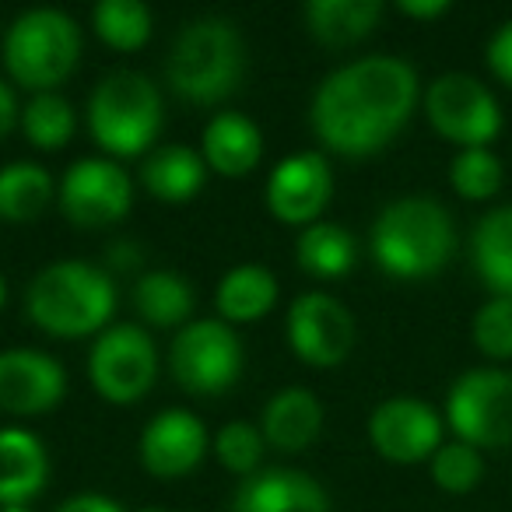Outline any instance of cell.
<instances>
[{
  "instance_id": "cell-34",
  "label": "cell",
  "mask_w": 512,
  "mask_h": 512,
  "mask_svg": "<svg viewBox=\"0 0 512 512\" xmlns=\"http://www.w3.org/2000/svg\"><path fill=\"white\" fill-rule=\"evenodd\" d=\"M474 344L484 358L509 362L512 358V299H488L474 316Z\"/></svg>"
},
{
  "instance_id": "cell-23",
  "label": "cell",
  "mask_w": 512,
  "mask_h": 512,
  "mask_svg": "<svg viewBox=\"0 0 512 512\" xmlns=\"http://www.w3.org/2000/svg\"><path fill=\"white\" fill-rule=\"evenodd\" d=\"M207 165L186 144H165L155 148L141 165V186L162 204H186L204 190Z\"/></svg>"
},
{
  "instance_id": "cell-41",
  "label": "cell",
  "mask_w": 512,
  "mask_h": 512,
  "mask_svg": "<svg viewBox=\"0 0 512 512\" xmlns=\"http://www.w3.org/2000/svg\"><path fill=\"white\" fill-rule=\"evenodd\" d=\"M0 512H29V505H15V509H0Z\"/></svg>"
},
{
  "instance_id": "cell-36",
  "label": "cell",
  "mask_w": 512,
  "mask_h": 512,
  "mask_svg": "<svg viewBox=\"0 0 512 512\" xmlns=\"http://www.w3.org/2000/svg\"><path fill=\"white\" fill-rule=\"evenodd\" d=\"M106 264L113 267V271L130 274V271H137V267L144 264V249L137 246V242H130V239H116L113 246L106 249Z\"/></svg>"
},
{
  "instance_id": "cell-7",
  "label": "cell",
  "mask_w": 512,
  "mask_h": 512,
  "mask_svg": "<svg viewBox=\"0 0 512 512\" xmlns=\"http://www.w3.org/2000/svg\"><path fill=\"white\" fill-rule=\"evenodd\" d=\"M446 421L474 449L512 446V372L470 369L446 397Z\"/></svg>"
},
{
  "instance_id": "cell-18",
  "label": "cell",
  "mask_w": 512,
  "mask_h": 512,
  "mask_svg": "<svg viewBox=\"0 0 512 512\" xmlns=\"http://www.w3.org/2000/svg\"><path fill=\"white\" fill-rule=\"evenodd\" d=\"M232 512H330V498L306 470L264 467L239 484Z\"/></svg>"
},
{
  "instance_id": "cell-17",
  "label": "cell",
  "mask_w": 512,
  "mask_h": 512,
  "mask_svg": "<svg viewBox=\"0 0 512 512\" xmlns=\"http://www.w3.org/2000/svg\"><path fill=\"white\" fill-rule=\"evenodd\" d=\"M67 372L53 355L36 348L0 351V411L29 418L46 414L64 400Z\"/></svg>"
},
{
  "instance_id": "cell-4",
  "label": "cell",
  "mask_w": 512,
  "mask_h": 512,
  "mask_svg": "<svg viewBox=\"0 0 512 512\" xmlns=\"http://www.w3.org/2000/svg\"><path fill=\"white\" fill-rule=\"evenodd\" d=\"M162 92L148 74L113 71L88 99L92 141L113 158L144 155L162 134Z\"/></svg>"
},
{
  "instance_id": "cell-9",
  "label": "cell",
  "mask_w": 512,
  "mask_h": 512,
  "mask_svg": "<svg viewBox=\"0 0 512 512\" xmlns=\"http://www.w3.org/2000/svg\"><path fill=\"white\" fill-rule=\"evenodd\" d=\"M425 116L432 130L460 151L488 148L502 130V113L488 88L470 74H442L425 92Z\"/></svg>"
},
{
  "instance_id": "cell-10",
  "label": "cell",
  "mask_w": 512,
  "mask_h": 512,
  "mask_svg": "<svg viewBox=\"0 0 512 512\" xmlns=\"http://www.w3.org/2000/svg\"><path fill=\"white\" fill-rule=\"evenodd\" d=\"M60 211L78 228H109L127 218L134 179L113 158H78L60 179Z\"/></svg>"
},
{
  "instance_id": "cell-40",
  "label": "cell",
  "mask_w": 512,
  "mask_h": 512,
  "mask_svg": "<svg viewBox=\"0 0 512 512\" xmlns=\"http://www.w3.org/2000/svg\"><path fill=\"white\" fill-rule=\"evenodd\" d=\"M4 299H8V288H4V278H0V309H4Z\"/></svg>"
},
{
  "instance_id": "cell-37",
  "label": "cell",
  "mask_w": 512,
  "mask_h": 512,
  "mask_svg": "<svg viewBox=\"0 0 512 512\" xmlns=\"http://www.w3.org/2000/svg\"><path fill=\"white\" fill-rule=\"evenodd\" d=\"M57 512H123V505L99 491H85V495H71L67 502H60Z\"/></svg>"
},
{
  "instance_id": "cell-8",
  "label": "cell",
  "mask_w": 512,
  "mask_h": 512,
  "mask_svg": "<svg viewBox=\"0 0 512 512\" xmlns=\"http://www.w3.org/2000/svg\"><path fill=\"white\" fill-rule=\"evenodd\" d=\"M88 379L109 404L127 407L148 397L158 379V348L148 330L134 323H116L102 330L88 355Z\"/></svg>"
},
{
  "instance_id": "cell-20",
  "label": "cell",
  "mask_w": 512,
  "mask_h": 512,
  "mask_svg": "<svg viewBox=\"0 0 512 512\" xmlns=\"http://www.w3.org/2000/svg\"><path fill=\"white\" fill-rule=\"evenodd\" d=\"M200 158L211 172L225 179H242L264 158V134L249 116L218 113L204 127L200 137Z\"/></svg>"
},
{
  "instance_id": "cell-6",
  "label": "cell",
  "mask_w": 512,
  "mask_h": 512,
  "mask_svg": "<svg viewBox=\"0 0 512 512\" xmlns=\"http://www.w3.org/2000/svg\"><path fill=\"white\" fill-rule=\"evenodd\" d=\"M169 369L186 393L218 397L242 376V341L225 320H193L172 337Z\"/></svg>"
},
{
  "instance_id": "cell-5",
  "label": "cell",
  "mask_w": 512,
  "mask_h": 512,
  "mask_svg": "<svg viewBox=\"0 0 512 512\" xmlns=\"http://www.w3.org/2000/svg\"><path fill=\"white\" fill-rule=\"evenodd\" d=\"M81 60V29L60 8H32L4 36V67L25 92H57Z\"/></svg>"
},
{
  "instance_id": "cell-25",
  "label": "cell",
  "mask_w": 512,
  "mask_h": 512,
  "mask_svg": "<svg viewBox=\"0 0 512 512\" xmlns=\"http://www.w3.org/2000/svg\"><path fill=\"white\" fill-rule=\"evenodd\" d=\"M474 271L502 299H512V207H495L474 228L470 239Z\"/></svg>"
},
{
  "instance_id": "cell-31",
  "label": "cell",
  "mask_w": 512,
  "mask_h": 512,
  "mask_svg": "<svg viewBox=\"0 0 512 512\" xmlns=\"http://www.w3.org/2000/svg\"><path fill=\"white\" fill-rule=\"evenodd\" d=\"M449 186L463 200H491L502 190V162L491 148H467L449 162Z\"/></svg>"
},
{
  "instance_id": "cell-26",
  "label": "cell",
  "mask_w": 512,
  "mask_h": 512,
  "mask_svg": "<svg viewBox=\"0 0 512 512\" xmlns=\"http://www.w3.org/2000/svg\"><path fill=\"white\" fill-rule=\"evenodd\" d=\"M130 299H134V309L144 323L162 327V330L165 327L183 330L193 313L197 295H193L190 281L179 271H144L141 278H137Z\"/></svg>"
},
{
  "instance_id": "cell-11",
  "label": "cell",
  "mask_w": 512,
  "mask_h": 512,
  "mask_svg": "<svg viewBox=\"0 0 512 512\" xmlns=\"http://www.w3.org/2000/svg\"><path fill=\"white\" fill-rule=\"evenodd\" d=\"M334 74L351 99L390 134H397L418 106V74L400 57H365L337 67Z\"/></svg>"
},
{
  "instance_id": "cell-39",
  "label": "cell",
  "mask_w": 512,
  "mask_h": 512,
  "mask_svg": "<svg viewBox=\"0 0 512 512\" xmlns=\"http://www.w3.org/2000/svg\"><path fill=\"white\" fill-rule=\"evenodd\" d=\"M397 11L407 18H418V22H432V18L446 15L449 0H400Z\"/></svg>"
},
{
  "instance_id": "cell-42",
  "label": "cell",
  "mask_w": 512,
  "mask_h": 512,
  "mask_svg": "<svg viewBox=\"0 0 512 512\" xmlns=\"http://www.w3.org/2000/svg\"><path fill=\"white\" fill-rule=\"evenodd\" d=\"M141 512H165V509H141Z\"/></svg>"
},
{
  "instance_id": "cell-13",
  "label": "cell",
  "mask_w": 512,
  "mask_h": 512,
  "mask_svg": "<svg viewBox=\"0 0 512 512\" xmlns=\"http://www.w3.org/2000/svg\"><path fill=\"white\" fill-rule=\"evenodd\" d=\"M309 120H313V134L323 141V148L344 158H369L397 137L351 99L337 74H327L323 85L316 88Z\"/></svg>"
},
{
  "instance_id": "cell-21",
  "label": "cell",
  "mask_w": 512,
  "mask_h": 512,
  "mask_svg": "<svg viewBox=\"0 0 512 512\" xmlns=\"http://www.w3.org/2000/svg\"><path fill=\"white\" fill-rule=\"evenodd\" d=\"M264 442L278 453H302L323 432V404L306 386H285L264 407L260 418Z\"/></svg>"
},
{
  "instance_id": "cell-3",
  "label": "cell",
  "mask_w": 512,
  "mask_h": 512,
  "mask_svg": "<svg viewBox=\"0 0 512 512\" xmlns=\"http://www.w3.org/2000/svg\"><path fill=\"white\" fill-rule=\"evenodd\" d=\"M246 74V46L235 22L221 15L193 18L172 39L165 81L186 102L211 106L232 95Z\"/></svg>"
},
{
  "instance_id": "cell-27",
  "label": "cell",
  "mask_w": 512,
  "mask_h": 512,
  "mask_svg": "<svg viewBox=\"0 0 512 512\" xmlns=\"http://www.w3.org/2000/svg\"><path fill=\"white\" fill-rule=\"evenodd\" d=\"M53 204V176L39 162H8L0 169V218L11 225L39 221Z\"/></svg>"
},
{
  "instance_id": "cell-32",
  "label": "cell",
  "mask_w": 512,
  "mask_h": 512,
  "mask_svg": "<svg viewBox=\"0 0 512 512\" xmlns=\"http://www.w3.org/2000/svg\"><path fill=\"white\" fill-rule=\"evenodd\" d=\"M211 449L225 470H232V474H239V477H253L256 470H260L267 442H264V432L256 425H249V421H228V425H221V432L214 435Z\"/></svg>"
},
{
  "instance_id": "cell-1",
  "label": "cell",
  "mask_w": 512,
  "mask_h": 512,
  "mask_svg": "<svg viewBox=\"0 0 512 512\" xmlns=\"http://www.w3.org/2000/svg\"><path fill=\"white\" fill-rule=\"evenodd\" d=\"M372 260L397 281H421L439 274L456 249L449 211L432 197H400L372 221Z\"/></svg>"
},
{
  "instance_id": "cell-14",
  "label": "cell",
  "mask_w": 512,
  "mask_h": 512,
  "mask_svg": "<svg viewBox=\"0 0 512 512\" xmlns=\"http://www.w3.org/2000/svg\"><path fill=\"white\" fill-rule=\"evenodd\" d=\"M267 211L285 225L309 228L320 221L334 197V172L320 151H299L281 158L267 176Z\"/></svg>"
},
{
  "instance_id": "cell-35",
  "label": "cell",
  "mask_w": 512,
  "mask_h": 512,
  "mask_svg": "<svg viewBox=\"0 0 512 512\" xmlns=\"http://www.w3.org/2000/svg\"><path fill=\"white\" fill-rule=\"evenodd\" d=\"M488 67L498 81L512 88V22H505L502 29L491 36L488 43Z\"/></svg>"
},
{
  "instance_id": "cell-28",
  "label": "cell",
  "mask_w": 512,
  "mask_h": 512,
  "mask_svg": "<svg viewBox=\"0 0 512 512\" xmlns=\"http://www.w3.org/2000/svg\"><path fill=\"white\" fill-rule=\"evenodd\" d=\"M355 260V235L334 221H316V225L302 228L295 239V264L313 278H344L355 267Z\"/></svg>"
},
{
  "instance_id": "cell-30",
  "label": "cell",
  "mask_w": 512,
  "mask_h": 512,
  "mask_svg": "<svg viewBox=\"0 0 512 512\" xmlns=\"http://www.w3.org/2000/svg\"><path fill=\"white\" fill-rule=\"evenodd\" d=\"M22 130L32 148L60 151L71 144L74 130H78V116H74V106L60 92H39L25 102Z\"/></svg>"
},
{
  "instance_id": "cell-22",
  "label": "cell",
  "mask_w": 512,
  "mask_h": 512,
  "mask_svg": "<svg viewBox=\"0 0 512 512\" xmlns=\"http://www.w3.org/2000/svg\"><path fill=\"white\" fill-rule=\"evenodd\" d=\"M383 18L379 0H309L302 8L309 36L330 50H348L372 36V29Z\"/></svg>"
},
{
  "instance_id": "cell-38",
  "label": "cell",
  "mask_w": 512,
  "mask_h": 512,
  "mask_svg": "<svg viewBox=\"0 0 512 512\" xmlns=\"http://www.w3.org/2000/svg\"><path fill=\"white\" fill-rule=\"evenodd\" d=\"M18 120H22V109H18L15 88L8 81H0V141H8V134L15 130Z\"/></svg>"
},
{
  "instance_id": "cell-16",
  "label": "cell",
  "mask_w": 512,
  "mask_h": 512,
  "mask_svg": "<svg viewBox=\"0 0 512 512\" xmlns=\"http://www.w3.org/2000/svg\"><path fill=\"white\" fill-rule=\"evenodd\" d=\"M141 463L158 481H179L200 467L204 453L211 449L204 421L183 407L158 411L141 432Z\"/></svg>"
},
{
  "instance_id": "cell-29",
  "label": "cell",
  "mask_w": 512,
  "mask_h": 512,
  "mask_svg": "<svg viewBox=\"0 0 512 512\" xmlns=\"http://www.w3.org/2000/svg\"><path fill=\"white\" fill-rule=\"evenodd\" d=\"M92 29L109 50L134 53L151 39L155 18L141 0H99L92 11Z\"/></svg>"
},
{
  "instance_id": "cell-12",
  "label": "cell",
  "mask_w": 512,
  "mask_h": 512,
  "mask_svg": "<svg viewBox=\"0 0 512 512\" xmlns=\"http://www.w3.org/2000/svg\"><path fill=\"white\" fill-rule=\"evenodd\" d=\"M288 344L313 369H334L355 348V316L327 292H306L288 309Z\"/></svg>"
},
{
  "instance_id": "cell-19",
  "label": "cell",
  "mask_w": 512,
  "mask_h": 512,
  "mask_svg": "<svg viewBox=\"0 0 512 512\" xmlns=\"http://www.w3.org/2000/svg\"><path fill=\"white\" fill-rule=\"evenodd\" d=\"M50 481V456L29 428H0V509L29 505Z\"/></svg>"
},
{
  "instance_id": "cell-33",
  "label": "cell",
  "mask_w": 512,
  "mask_h": 512,
  "mask_svg": "<svg viewBox=\"0 0 512 512\" xmlns=\"http://www.w3.org/2000/svg\"><path fill=\"white\" fill-rule=\"evenodd\" d=\"M484 477V456L481 449L467 446V442H446L439 453L432 456V481L449 495H467L481 484Z\"/></svg>"
},
{
  "instance_id": "cell-24",
  "label": "cell",
  "mask_w": 512,
  "mask_h": 512,
  "mask_svg": "<svg viewBox=\"0 0 512 512\" xmlns=\"http://www.w3.org/2000/svg\"><path fill=\"white\" fill-rule=\"evenodd\" d=\"M278 302V278L260 264H242L232 267L225 278L218 281L214 292V309L218 320L232 323H256L264 320Z\"/></svg>"
},
{
  "instance_id": "cell-15",
  "label": "cell",
  "mask_w": 512,
  "mask_h": 512,
  "mask_svg": "<svg viewBox=\"0 0 512 512\" xmlns=\"http://www.w3.org/2000/svg\"><path fill=\"white\" fill-rule=\"evenodd\" d=\"M369 439L390 463L432 460L442 446V418L435 407L414 397H390L372 411Z\"/></svg>"
},
{
  "instance_id": "cell-2",
  "label": "cell",
  "mask_w": 512,
  "mask_h": 512,
  "mask_svg": "<svg viewBox=\"0 0 512 512\" xmlns=\"http://www.w3.org/2000/svg\"><path fill=\"white\" fill-rule=\"evenodd\" d=\"M25 313L43 334L60 341L99 337L116 313V285L102 267L60 260L32 278Z\"/></svg>"
}]
</instances>
